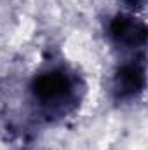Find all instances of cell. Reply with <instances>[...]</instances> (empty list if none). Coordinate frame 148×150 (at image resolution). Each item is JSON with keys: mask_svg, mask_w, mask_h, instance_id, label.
<instances>
[{"mask_svg": "<svg viewBox=\"0 0 148 150\" xmlns=\"http://www.w3.org/2000/svg\"><path fill=\"white\" fill-rule=\"evenodd\" d=\"M145 54H134L124 59L113 75V98L122 103L138 100L145 91Z\"/></svg>", "mask_w": 148, "mask_h": 150, "instance_id": "obj_3", "label": "cell"}, {"mask_svg": "<svg viewBox=\"0 0 148 150\" xmlns=\"http://www.w3.org/2000/svg\"><path fill=\"white\" fill-rule=\"evenodd\" d=\"M30 93L37 112L47 120H54L65 119L78 108L85 86L66 65H51L33 77Z\"/></svg>", "mask_w": 148, "mask_h": 150, "instance_id": "obj_1", "label": "cell"}, {"mask_svg": "<svg viewBox=\"0 0 148 150\" xmlns=\"http://www.w3.org/2000/svg\"><path fill=\"white\" fill-rule=\"evenodd\" d=\"M106 35L113 47L118 49L120 52H129L131 56L145 54L147 26L143 21H138L132 16L127 14L113 16L106 26Z\"/></svg>", "mask_w": 148, "mask_h": 150, "instance_id": "obj_2", "label": "cell"}]
</instances>
